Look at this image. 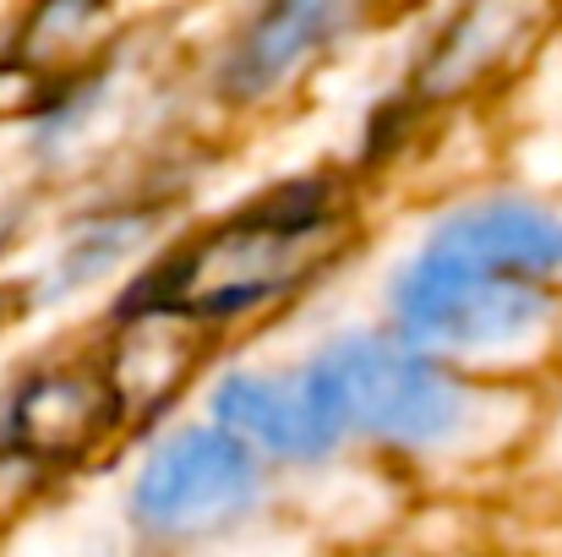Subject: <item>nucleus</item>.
<instances>
[{
  "mask_svg": "<svg viewBox=\"0 0 562 557\" xmlns=\"http://www.w3.org/2000/svg\"><path fill=\"white\" fill-rule=\"evenodd\" d=\"M426 252L541 285L562 274V219L525 197H486V202H464L448 219H437Z\"/></svg>",
  "mask_w": 562,
  "mask_h": 557,
  "instance_id": "nucleus-6",
  "label": "nucleus"
},
{
  "mask_svg": "<svg viewBox=\"0 0 562 557\" xmlns=\"http://www.w3.org/2000/svg\"><path fill=\"white\" fill-rule=\"evenodd\" d=\"M213 415L218 426L240 432L251 448L279 454V459H323L345 426L317 393V382L301 377H262V371H235L213 388Z\"/></svg>",
  "mask_w": 562,
  "mask_h": 557,
  "instance_id": "nucleus-7",
  "label": "nucleus"
},
{
  "mask_svg": "<svg viewBox=\"0 0 562 557\" xmlns=\"http://www.w3.org/2000/svg\"><path fill=\"white\" fill-rule=\"evenodd\" d=\"M536 22V0H464L442 33L431 38V49L415 66V93L420 99H459L475 82H486L530 33Z\"/></svg>",
  "mask_w": 562,
  "mask_h": 557,
  "instance_id": "nucleus-8",
  "label": "nucleus"
},
{
  "mask_svg": "<svg viewBox=\"0 0 562 557\" xmlns=\"http://www.w3.org/2000/svg\"><path fill=\"white\" fill-rule=\"evenodd\" d=\"M393 323L409 345L420 350H508L530 334L547 328L552 301L541 296L536 279H508L486 274L470 263H453L442 252H420L409 268L393 274L387 285Z\"/></svg>",
  "mask_w": 562,
  "mask_h": 557,
  "instance_id": "nucleus-3",
  "label": "nucleus"
},
{
  "mask_svg": "<svg viewBox=\"0 0 562 557\" xmlns=\"http://www.w3.org/2000/svg\"><path fill=\"white\" fill-rule=\"evenodd\" d=\"M367 22V0H262L235 33L218 88L229 104H262L284 93L306 66L334 55Z\"/></svg>",
  "mask_w": 562,
  "mask_h": 557,
  "instance_id": "nucleus-5",
  "label": "nucleus"
},
{
  "mask_svg": "<svg viewBox=\"0 0 562 557\" xmlns=\"http://www.w3.org/2000/svg\"><path fill=\"white\" fill-rule=\"evenodd\" d=\"M257 498V459L251 443L229 426H191L176 432L137 476V520L165 536H187L235 520Z\"/></svg>",
  "mask_w": 562,
  "mask_h": 557,
  "instance_id": "nucleus-4",
  "label": "nucleus"
},
{
  "mask_svg": "<svg viewBox=\"0 0 562 557\" xmlns=\"http://www.w3.org/2000/svg\"><path fill=\"white\" fill-rule=\"evenodd\" d=\"M104 0H38V11L27 16L22 27V44L27 55H49V49H66L88 33V22L99 16Z\"/></svg>",
  "mask_w": 562,
  "mask_h": 557,
  "instance_id": "nucleus-11",
  "label": "nucleus"
},
{
  "mask_svg": "<svg viewBox=\"0 0 562 557\" xmlns=\"http://www.w3.org/2000/svg\"><path fill=\"white\" fill-rule=\"evenodd\" d=\"M306 377L345 432L398 448H442L470 426V388L409 339H334Z\"/></svg>",
  "mask_w": 562,
  "mask_h": 557,
  "instance_id": "nucleus-2",
  "label": "nucleus"
},
{
  "mask_svg": "<svg viewBox=\"0 0 562 557\" xmlns=\"http://www.w3.org/2000/svg\"><path fill=\"white\" fill-rule=\"evenodd\" d=\"M345 202L334 181H284L202 230L176 257H159L148 279L121 301V318L218 323L262 312L295 296L334 252Z\"/></svg>",
  "mask_w": 562,
  "mask_h": 557,
  "instance_id": "nucleus-1",
  "label": "nucleus"
},
{
  "mask_svg": "<svg viewBox=\"0 0 562 557\" xmlns=\"http://www.w3.org/2000/svg\"><path fill=\"white\" fill-rule=\"evenodd\" d=\"M104 399H110V388L93 377H66V371L44 377L16 399L11 432L33 454H66L104 426Z\"/></svg>",
  "mask_w": 562,
  "mask_h": 557,
  "instance_id": "nucleus-9",
  "label": "nucleus"
},
{
  "mask_svg": "<svg viewBox=\"0 0 562 557\" xmlns=\"http://www.w3.org/2000/svg\"><path fill=\"white\" fill-rule=\"evenodd\" d=\"M143 230H148V224H137V219H99V224H88V230L55 257L49 296L82 290V285H93L99 274H110V268L143 241Z\"/></svg>",
  "mask_w": 562,
  "mask_h": 557,
  "instance_id": "nucleus-10",
  "label": "nucleus"
}]
</instances>
